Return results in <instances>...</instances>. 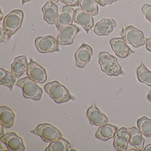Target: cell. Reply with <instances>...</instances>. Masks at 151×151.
Wrapping results in <instances>:
<instances>
[{"instance_id":"obj_10","label":"cell","mask_w":151,"mask_h":151,"mask_svg":"<svg viewBox=\"0 0 151 151\" xmlns=\"http://www.w3.org/2000/svg\"><path fill=\"white\" fill-rule=\"evenodd\" d=\"M79 31V28L74 24L67 25L60 30L57 38L58 43L62 45H71Z\"/></svg>"},{"instance_id":"obj_8","label":"cell","mask_w":151,"mask_h":151,"mask_svg":"<svg viewBox=\"0 0 151 151\" xmlns=\"http://www.w3.org/2000/svg\"><path fill=\"white\" fill-rule=\"evenodd\" d=\"M0 140L4 143L8 150L11 151H24L25 147L22 138L19 137L15 132H9L5 133L0 137Z\"/></svg>"},{"instance_id":"obj_33","label":"cell","mask_w":151,"mask_h":151,"mask_svg":"<svg viewBox=\"0 0 151 151\" xmlns=\"http://www.w3.org/2000/svg\"><path fill=\"white\" fill-rule=\"evenodd\" d=\"M143 150L144 151H151V144H148V145H147Z\"/></svg>"},{"instance_id":"obj_39","label":"cell","mask_w":151,"mask_h":151,"mask_svg":"<svg viewBox=\"0 0 151 151\" xmlns=\"http://www.w3.org/2000/svg\"><path fill=\"white\" fill-rule=\"evenodd\" d=\"M129 151H139V150L137 149H133V148H132V149H129Z\"/></svg>"},{"instance_id":"obj_7","label":"cell","mask_w":151,"mask_h":151,"mask_svg":"<svg viewBox=\"0 0 151 151\" xmlns=\"http://www.w3.org/2000/svg\"><path fill=\"white\" fill-rule=\"evenodd\" d=\"M35 45L38 51L42 53L59 51V43L55 37L52 36L37 37Z\"/></svg>"},{"instance_id":"obj_24","label":"cell","mask_w":151,"mask_h":151,"mask_svg":"<svg viewBox=\"0 0 151 151\" xmlns=\"http://www.w3.org/2000/svg\"><path fill=\"white\" fill-rule=\"evenodd\" d=\"M137 76L139 82L151 86V71L148 70L143 62L137 69Z\"/></svg>"},{"instance_id":"obj_38","label":"cell","mask_w":151,"mask_h":151,"mask_svg":"<svg viewBox=\"0 0 151 151\" xmlns=\"http://www.w3.org/2000/svg\"><path fill=\"white\" fill-rule=\"evenodd\" d=\"M31 0H22V5H24V3L26 2H28V1H30Z\"/></svg>"},{"instance_id":"obj_19","label":"cell","mask_w":151,"mask_h":151,"mask_svg":"<svg viewBox=\"0 0 151 151\" xmlns=\"http://www.w3.org/2000/svg\"><path fill=\"white\" fill-rule=\"evenodd\" d=\"M118 128L116 126L110 124H106L99 127L95 133V137L102 141H106L114 137L115 134Z\"/></svg>"},{"instance_id":"obj_12","label":"cell","mask_w":151,"mask_h":151,"mask_svg":"<svg viewBox=\"0 0 151 151\" xmlns=\"http://www.w3.org/2000/svg\"><path fill=\"white\" fill-rule=\"evenodd\" d=\"M109 44L116 56L122 59L128 57L129 55L135 53L122 38H114L110 40Z\"/></svg>"},{"instance_id":"obj_34","label":"cell","mask_w":151,"mask_h":151,"mask_svg":"<svg viewBox=\"0 0 151 151\" xmlns=\"http://www.w3.org/2000/svg\"><path fill=\"white\" fill-rule=\"evenodd\" d=\"M4 127V126H3L2 124H1V135H0V137H2V136L4 135V129H3V127Z\"/></svg>"},{"instance_id":"obj_11","label":"cell","mask_w":151,"mask_h":151,"mask_svg":"<svg viewBox=\"0 0 151 151\" xmlns=\"http://www.w3.org/2000/svg\"><path fill=\"white\" fill-rule=\"evenodd\" d=\"M86 116L92 125L101 126L108 123V119L97 107L95 102L87 109Z\"/></svg>"},{"instance_id":"obj_1","label":"cell","mask_w":151,"mask_h":151,"mask_svg":"<svg viewBox=\"0 0 151 151\" xmlns=\"http://www.w3.org/2000/svg\"><path fill=\"white\" fill-rule=\"evenodd\" d=\"M99 63L101 69L104 73L110 76H117L123 74L122 67L116 57L107 52L100 53Z\"/></svg>"},{"instance_id":"obj_23","label":"cell","mask_w":151,"mask_h":151,"mask_svg":"<svg viewBox=\"0 0 151 151\" xmlns=\"http://www.w3.org/2000/svg\"><path fill=\"white\" fill-rule=\"evenodd\" d=\"M15 82L16 78L12 73L4 69H0V84L7 86L12 91Z\"/></svg>"},{"instance_id":"obj_36","label":"cell","mask_w":151,"mask_h":151,"mask_svg":"<svg viewBox=\"0 0 151 151\" xmlns=\"http://www.w3.org/2000/svg\"><path fill=\"white\" fill-rule=\"evenodd\" d=\"M3 16H4V14H3V12H2V9H1V18H0V21L2 20Z\"/></svg>"},{"instance_id":"obj_25","label":"cell","mask_w":151,"mask_h":151,"mask_svg":"<svg viewBox=\"0 0 151 151\" xmlns=\"http://www.w3.org/2000/svg\"><path fill=\"white\" fill-rule=\"evenodd\" d=\"M70 147L68 140L63 138H60L58 140L50 142L49 145L46 148V151H67Z\"/></svg>"},{"instance_id":"obj_17","label":"cell","mask_w":151,"mask_h":151,"mask_svg":"<svg viewBox=\"0 0 151 151\" xmlns=\"http://www.w3.org/2000/svg\"><path fill=\"white\" fill-rule=\"evenodd\" d=\"M116 26V23L112 19L103 18L94 26L93 32L99 36H108Z\"/></svg>"},{"instance_id":"obj_14","label":"cell","mask_w":151,"mask_h":151,"mask_svg":"<svg viewBox=\"0 0 151 151\" xmlns=\"http://www.w3.org/2000/svg\"><path fill=\"white\" fill-rule=\"evenodd\" d=\"M75 11L71 7L64 6L61 14L58 15L55 19V26L59 30H61L67 25L72 24L74 20Z\"/></svg>"},{"instance_id":"obj_28","label":"cell","mask_w":151,"mask_h":151,"mask_svg":"<svg viewBox=\"0 0 151 151\" xmlns=\"http://www.w3.org/2000/svg\"><path fill=\"white\" fill-rule=\"evenodd\" d=\"M142 11L146 18L151 23V5L145 4L142 7Z\"/></svg>"},{"instance_id":"obj_27","label":"cell","mask_w":151,"mask_h":151,"mask_svg":"<svg viewBox=\"0 0 151 151\" xmlns=\"http://www.w3.org/2000/svg\"><path fill=\"white\" fill-rule=\"evenodd\" d=\"M80 6L84 11L92 16H95L99 13L98 5L94 0H81Z\"/></svg>"},{"instance_id":"obj_37","label":"cell","mask_w":151,"mask_h":151,"mask_svg":"<svg viewBox=\"0 0 151 151\" xmlns=\"http://www.w3.org/2000/svg\"><path fill=\"white\" fill-rule=\"evenodd\" d=\"M49 1L52 3H54V4H56V3L59 2L60 0H49Z\"/></svg>"},{"instance_id":"obj_16","label":"cell","mask_w":151,"mask_h":151,"mask_svg":"<svg viewBox=\"0 0 151 151\" xmlns=\"http://www.w3.org/2000/svg\"><path fill=\"white\" fill-rule=\"evenodd\" d=\"M130 139V135L127 129L121 127L115 134L113 141L114 148L118 151H126Z\"/></svg>"},{"instance_id":"obj_3","label":"cell","mask_w":151,"mask_h":151,"mask_svg":"<svg viewBox=\"0 0 151 151\" xmlns=\"http://www.w3.org/2000/svg\"><path fill=\"white\" fill-rule=\"evenodd\" d=\"M16 85L22 89L24 98L36 101L40 100L41 99L43 90L36 82L29 77L20 79L16 83Z\"/></svg>"},{"instance_id":"obj_26","label":"cell","mask_w":151,"mask_h":151,"mask_svg":"<svg viewBox=\"0 0 151 151\" xmlns=\"http://www.w3.org/2000/svg\"><path fill=\"white\" fill-rule=\"evenodd\" d=\"M137 126L139 130L147 137H151V119L142 116L137 121Z\"/></svg>"},{"instance_id":"obj_29","label":"cell","mask_w":151,"mask_h":151,"mask_svg":"<svg viewBox=\"0 0 151 151\" xmlns=\"http://www.w3.org/2000/svg\"><path fill=\"white\" fill-rule=\"evenodd\" d=\"M79 1L80 0H60L61 2L70 7L78 6Z\"/></svg>"},{"instance_id":"obj_35","label":"cell","mask_w":151,"mask_h":151,"mask_svg":"<svg viewBox=\"0 0 151 151\" xmlns=\"http://www.w3.org/2000/svg\"><path fill=\"white\" fill-rule=\"evenodd\" d=\"M147 99L150 102H151V90H150V91L149 92L148 94H147Z\"/></svg>"},{"instance_id":"obj_5","label":"cell","mask_w":151,"mask_h":151,"mask_svg":"<svg viewBox=\"0 0 151 151\" xmlns=\"http://www.w3.org/2000/svg\"><path fill=\"white\" fill-rule=\"evenodd\" d=\"M121 36L127 44L138 48L145 44V35L143 32L132 25L124 26Z\"/></svg>"},{"instance_id":"obj_30","label":"cell","mask_w":151,"mask_h":151,"mask_svg":"<svg viewBox=\"0 0 151 151\" xmlns=\"http://www.w3.org/2000/svg\"><path fill=\"white\" fill-rule=\"evenodd\" d=\"M118 0H95L98 5L104 7L109 4H112L115 1H117Z\"/></svg>"},{"instance_id":"obj_4","label":"cell","mask_w":151,"mask_h":151,"mask_svg":"<svg viewBox=\"0 0 151 151\" xmlns=\"http://www.w3.org/2000/svg\"><path fill=\"white\" fill-rule=\"evenodd\" d=\"M24 16V13L22 10L16 9L5 17L3 29L7 35L12 36L19 29L22 24Z\"/></svg>"},{"instance_id":"obj_18","label":"cell","mask_w":151,"mask_h":151,"mask_svg":"<svg viewBox=\"0 0 151 151\" xmlns=\"http://www.w3.org/2000/svg\"><path fill=\"white\" fill-rule=\"evenodd\" d=\"M28 61L26 55L16 57L11 64V73L16 78H19L27 70Z\"/></svg>"},{"instance_id":"obj_32","label":"cell","mask_w":151,"mask_h":151,"mask_svg":"<svg viewBox=\"0 0 151 151\" xmlns=\"http://www.w3.org/2000/svg\"><path fill=\"white\" fill-rule=\"evenodd\" d=\"M0 29H1V37H0V42L1 43V42L5 41V39H6V33L5 31L2 28H1Z\"/></svg>"},{"instance_id":"obj_21","label":"cell","mask_w":151,"mask_h":151,"mask_svg":"<svg viewBox=\"0 0 151 151\" xmlns=\"http://www.w3.org/2000/svg\"><path fill=\"white\" fill-rule=\"evenodd\" d=\"M44 19L47 23L54 24L58 15V7L54 3L48 1L42 8Z\"/></svg>"},{"instance_id":"obj_31","label":"cell","mask_w":151,"mask_h":151,"mask_svg":"<svg viewBox=\"0 0 151 151\" xmlns=\"http://www.w3.org/2000/svg\"><path fill=\"white\" fill-rule=\"evenodd\" d=\"M146 48L147 51L151 52V38H146Z\"/></svg>"},{"instance_id":"obj_6","label":"cell","mask_w":151,"mask_h":151,"mask_svg":"<svg viewBox=\"0 0 151 151\" xmlns=\"http://www.w3.org/2000/svg\"><path fill=\"white\" fill-rule=\"evenodd\" d=\"M30 132L40 136L45 142L50 143L58 140L62 137L60 131L48 123L40 124L34 129L31 130Z\"/></svg>"},{"instance_id":"obj_2","label":"cell","mask_w":151,"mask_h":151,"mask_svg":"<svg viewBox=\"0 0 151 151\" xmlns=\"http://www.w3.org/2000/svg\"><path fill=\"white\" fill-rule=\"evenodd\" d=\"M45 91L56 103H64L73 99L68 89L57 81L47 83L44 87Z\"/></svg>"},{"instance_id":"obj_9","label":"cell","mask_w":151,"mask_h":151,"mask_svg":"<svg viewBox=\"0 0 151 151\" xmlns=\"http://www.w3.org/2000/svg\"><path fill=\"white\" fill-rule=\"evenodd\" d=\"M26 71L28 76L36 83H43L47 80L45 69L33 60L28 63Z\"/></svg>"},{"instance_id":"obj_22","label":"cell","mask_w":151,"mask_h":151,"mask_svg":"<svg viewBox=\"0 0 151 151\" xmlns=\"http://www.w3.org/2000/svg\"><path fill=\"white\" fill-rule=\"evenodd\" d=\"M0 118L1 124L5 128L9 129L14 122L15 115L11 109L7 106H1L0 107Z\"/></svg>"},{"instance_id":"obj_20","label":"cell","mask_w":151,"mask_h":151,"mask_svg":"<svg viewBox=\"0 0 151 151\" xmlns=\"http://www.w3.org/2000/svg\"><path fill=\"white\" fill-rule=\"evenodd\" d=\"M127 130L130 135L129 144L139 151L143 150L145 140L139 129L136 127H132L127 129Z\"/></svg>"},{"instance_id":"obj_13","label":"cell","mask_w":151,"mask_h":151,"mask_svg":"<svg viewBox=\"0 0 151 151\" xmlns=\"http://www.w3.org/2000/svg\"><path fill=\"white\" fill-rule=\"evenodd\" d=\"M93 49L90 46L83 44L75 54L76 66L83 68L89 62L93 55Z\"/></svg>"},{"instance_id":"obj_15","label":"cell","mask_w":151,"mask_h":151,"mask_svg":"<svg viewBox=\"0 0 151 151\" xmlns=\"http://www.w3.org/2000/svg\"><path fill=\"white\" fill-rule=\"evenodd\" d=\"M74 21L76 23L82 26L87 34L94 25L92 16L84 11L82 9H76L75 10Z\"/></svg>"}]
</instances>
